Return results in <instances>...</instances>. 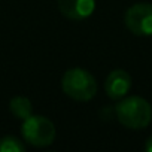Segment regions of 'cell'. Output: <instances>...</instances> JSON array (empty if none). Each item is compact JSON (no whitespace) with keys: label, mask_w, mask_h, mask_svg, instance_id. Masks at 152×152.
I'll list each match as a JSON object with an SVG mask.
<instances>
[{"label":"cell","mask_w":152,"mask_h":152,"mask_svg":"<svg viewBox=\"0 0 152 152\" xmlns=\"http://www.w3.org/2000/svg\"><path fill=\"white\" fill-rule=\"evenodd\" d=\"M115 116L124 127L131 130H142L148 127L152 119V107L149 102L142 97H122V100L115 106Z\"/></svg>","instance_id":"obj_1"},{"label":"cell","mask_w":152,"mask_h":152,"mask_svg":"<svg viewBox=\"0 0 152 152\" xmlns=\"http://www.w3.org/2000/svg\"><path fill=\"white\" fill-rule=\"evenodd\" d=\"M63 93L76 102H90L97 94V82L94 76L81 67L69 69L61 81Z\"/></svg>","instance_id":"obj_2"},{"label":"cell","mask_w":152,"mask_h":152,"mask_svg":"<svg viewBox=\"0 0 152 152\" xmlns=\"http://www.w3.org/2000/svg\"><path fill=\"white\" fill-rule=\"evenodd\" d=\"M21 133L24 140L36 148L49 146L55 139V127L51 119L42 115H30L23 121Z\"/></svg>","instance_id":"obj_3"},{"label":"cell","mask_w":152,"mask_h":152,"mask_svg":"<svg viewBox=\"0 0 152 152\" xmlns=\"http://www.w3.org/2000/svg\"><path fill=\"white\" fill-rule=\"evenodd\" d=\"M125 27L136 36H152V5L136 3L130 6L124 17Z\"/></svg>","instance_id":"obj_4"},{"label":"cell","mask_w":152,"mask_h":152,"mask_svg":"<svg viewBox=\"0 0 152 152\" xmlns=\"http://www.w3.org/2000/svg\"><path fill=\"white\" fill-rule=\"evenodd\" d=\"M60 12L72 21H84L96 9V0H57Z\"/></svg>","instance_id":"obj_5"},{"label":"cell","mask_w":152,"mask_h":152,"mask_svg":"<svg viewBox=\"0 0 152 152\" xmlns=\"http://www.w3.org/2000/svg\"><path fill=\"white\" fill-rule=\"evenodd\" d=\"M131 88V76L122 69L110 72L104 82V91L112 100H121Z\"/></svg>","instance_id":"obj_6"},{"label":"cell","mask_w":152,"mask_h":152,"mask_svg":"<svg viewBox=\"0 0 152 152\" xmlns=\"http://www.w3.org/2000/svg\"><path fill=\"white\" fill-rule=\"evenodd\" d=\"M9 110L12 112V115L15 118L24 121L26 118L33 115V104H31V102L27 97L18 96V97H14L9 102Z\"/></svg>","instance_id":"obj_7"},{"label":"cell","mask_w":152,"mask_h":152,"mask_svg":"<svg viewBox=\"0 0 152 152\" xmlns=\"http://www.w3.org/2000/svg\"><path fill=\"white\" fill-rule=\"evenodd\" d=\"M26 145L23 140L14 136H6L0 139V152H24Z\"/></svg>","instance_id":"obj_8"},{"label":"cell","mask_w":152,"mask_h":152,"mask_svg":"<svg viewBox=\"0 0 152 152\" xmlns=\"http://www.w3.org/2000/svg\"><path fill=\"white\" fill-rule=\"evenodd\" d=\"M145 149L148 151V152H152V136L146 140V145H145Z\"/></svg>","instance_id":"obj_9"}]
</instances>
